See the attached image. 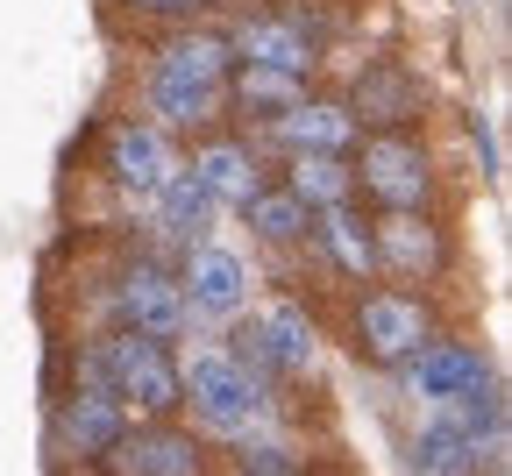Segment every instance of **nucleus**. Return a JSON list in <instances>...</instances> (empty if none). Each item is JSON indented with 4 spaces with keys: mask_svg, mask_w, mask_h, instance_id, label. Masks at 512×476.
I'll return each mask as SVG.
<instances>
[{
    "mask_svg": "<svg viewBox=\"0 0 512 476\" xmlns=\"http://www.w3.org/2000/svg\"><path fill=\"white\" fill-rule=\"evenodd\" d=\"M143 100L157 107L164 128H200V121L221 107V79H200V72H185V64H164V57H157Z\"/></svg>",
    "mask_w": 512,
    "mask_h": 476,
    "instance_id": "ddd939ff",
    "label": "nucleus"
},
{
    "mask_svg": "<svg viewBox=\"0 0 512 476\" xmlns=\"http://www.w3.org/2000/svg\"><path fill=\"white\" fill-rule=\"evenodd\" d=\"M228 57H242V64H271V72H313V36L299 29V22H285V15H249L235 36H228Z\"/></svg>",
    "mask_w": 512,
    "mask_h": 476,
    "instance_id": "f8f14e48",
    "label": "nucleus"
},
{
    "mask_svg": "<svg viewBox=\"0 0 512 476\" xmlns=\"http://www.w3.org/2000/svg\"><path fill=\"white\" fill-rule=\"evenodd\" d=\"M107 171H114V185H128V192H157L171 171H178V150L164 143V128H136V121H121L114 135H107Z\"/></svg>",
    "mask_w": 512,
    "mask_h": 476,
    "instance_id": "9d476101",
    "label": "nucleus"
},
{
    "mask_svg": "<svg viewBox=\"0 0 512 476\" xmlns=\"http://www.w3.org/2000/svg\"><path fill=\"white\" fill-rule=\"evenodd\" d=\"M356 121H377V128H406L427 114V93L413 72H399V64H370V72L356 79Z\"/></svg>",
    "mask_w": 512,
    "mask_h": 476,
    "instance_id": "4468645a",
    "label": "nucleus"
},
{
    "mask_svg": "<svg viewBox=\"0 0 512 476\" xmlns=\"http://www.w3.org/2000/svg\"><path fill=\"white\" fill-rule=\"evenodd\" d=\"M242 207H249V228L256 235H264V242H278V249H292V242H313V207H306V199L292 192V185H256L249 199H242Z\"/></svg>",
    "mask_w": 512,
    "mask_h": 476,
    "instance_id": "f3484780",
    "label": "nucleus"
},
{
    "mask_svg": "<svg viewBox=\"0 0 512 476\" xmlns=\"http://www.w3.org/2000/svg\"><path fill=\"white\" fill-rule=\"evenodd\" d=\"M178 398H192V413L221 434H249L264 420V377H249L228 349H192L178 363Z\"/></svg>",
    "mask_w": 512,
    "mask_h": 476,
    "instance_id": "f03ea898",
    "label": "nucleus"
},
{
    "mask_svg": "<svg viewBox=\"0 0 512 476\" xmlns=\"http://www.w3.org/2000/svg\"><path fill=\"white\" fill-rule=\"evenodd\" d=\"M228 93H235V107L242 114H285L292 100H306V79L299 72H271V64H235V79H228Z\"/></svg>",
    "mask_w": 512,
    "mask_h": 476,
    "instance_id": "4be33fe9",
    "label": "nucleus"
},
{
    "mask_svg": "<svg viewBox=\"0 0 512 476\" xmlns=\"http://www.w3.org/2000/svg\"><path fill=\"white\" fill-rule=\"evenodd\" d=\"M136 15H157V22H192V15H207V0H128Z\"/></svg>",
    "mask_w": 512,
    "mask_h": 476,
    "instance_id": "b1692460",
    "label": "nucleus"
},
{
    "mask_svg": "<svg viewBox=\"0 0 512 476\" xmlns=\"http://www.w3.org/2000/svg\"><path fill=\"white\" fill-rule=\"evenodd\" d=\"M256 334H264V356H271V370L278 377H299V370H313V320L285 299V306H271L264 320H256Z\"/></svg>",
    "mask_w": 512,
    "mask_h": 476,
    "instance_id": "aec40b11",
    "label": "nucleus"
},
{
    "mask_svg": "<svg viewBox=\"0 0 512 476\" xmlns=\"http://www.w3.org/2000/svg\"><path fill=\"white\" fill-rule=\"evenodd\" d=\"M121 320L171 349L185 334V320H192V306H185V292H178V278L164 263H128L121 270Z\"/></svg>",
    "mask_w": 512,
    "mask_h": 476,
    "instance_id": "423d86ee",
    "label": "nucleus"
},
{
    "mask_svg": "<svg viewBox=\"0 0 512 476\" xmlns=\"http://www.w3.org/2000/svg\"><path fill=\"white\" fill-rule=\"evenodd\" d=\"M363 192L377 199L384 214H413V207H427V192H434L427 150L413 143V135L384 128L377 143H363Z\"/></svg>",
    "mask_w": 512,
    "mask_h": 476,
    "instance_id": "7ed1b4c3",
    "label": "nucleus"
},
{
    "mask_svg": "<svg viewBox=\"0 0 512 476\" xmlns=\"http://www.w3.org/2000/svg\"><path fill=\"white\" fill-rule=\"evenodd\" d=\"M271 135L299 157V150H313V157H342V150H356V135H363V121L342 107V100H292L285 114H271Z\"/></svg>",
    "mask_w": 512,
    "mask_h": 476,
    "instance_id": "6e6552de",
    "label": "nucleus"
},
{
    "mask_svg": "<svg viewBox=\"0 0 512 476\" xmlns=\"http://www.w3.org/2000/svg\"><path fill=\"white\" fill-rule=\"evenodd\" d=\"M185 306L192 313H214V320H235L249 306V263L228 249V242H185V278H178Z\"/></svg>",
    "mask_w": 512,
    "mask_h": 476,
    "instance_id": "39448f33",
    "label": "nucleus"
},
{
    "mask_svg": "<svg viewBox=\"0 0 512 476\" xmlns=\"http://www.w3.org/2000/svg\"><path fill=\"white\" fill-rule=\"evenodd\" d=\"M420 342H434V313L420 306V299H406V292H370L363 306H356V349L370 356V363H406Z\"/></svg>",
    "mask_w": 512,
    "mask_h": 476,
    "instance_id": "20e7f679",
    "label": "nucleus"
},
{
    "mask_svg": "<svg viewBox=\"0 0 512 476\" xmlns=\"http://www.w3.org/2000/svg\"><path fill=\"white\" fill-rule=\"evenodd\" d=\"M292 192L306 199L313 214H320V207H342V199L356 192V171H349L342 157H313V150H299V157H292Z\"/></svg>",
    "mask_w": 512,
    "mask_h": 476,
    "instance_id": "5701e85b",
    "label": "nucleus"
},
{
    "mask_svg": "<svg viewBox=\"0 0 512 476\" xmlns=\"http://www.w3.org/2000/svg\"><path fill=\"white\" fill-rule=\"evenodd\" d=\"M313 235H320V249L335 256L342 278H370V270H377L370 228H363V214H349V199H342V207H320V214H313Z\"/></svg>",
    "mask_w": 512,
    "mask_h": 476,
    "instance_id": "a211bd4d",
    "label": "nucleus"
},
{
    "mask_svg": "<svg viewBox=\"0 0 512 476\" xmlns=\"http://www.w3.org/2000/svg\"><path fill=\"white\" fill-rule=\"evenodd\" d=\"M399 370H406V391L427 398V405H441V398H456V391L484 384V356L463 349V342H420Z\"/></svg>",
    "mask_w": 512,
    "mask_h": 476,
    "instance_id": "9b49d317",
    "label": "nucleus"
},
{
    "mask_svg": "<svg viewBox=\"0 0 512 476\" xmlns=\"http://www.w3.org/2000/svg\"><path fill=\"white\" fill-rule=\"evenodd\" d=\"M86 370H93L100 391L121 398V413H150L157 420V413L178 405V363H171V349L150 342V334H136V327H121L114 342H100Z\"/></svg>",
    "mask_w": 512,
    "mask_h": 476,
    "instance_id": "f257e3e1",
    "label": "nucleus"
},
{
    "mask_svg": "<svg viewBox=\"0 0 512 476\" xmlns=\"http://www.w3.org/2000/svg\"><path fill=\"white\" fill-rule=\"evenodd\" d=\"M413 469H420V476H470V469H477V441L448 420V413H434V420L420 427V441H413Z\"/></svg>",
    "mask_w": 512,
    "mask_h": 476,
    "instance_id": "412c9836",
    "label": "nucleus"
},
{
    "mask_svg": "<svg viewBox=\"0 0 512 476\" xmlns=\"http://www.w3.org/2000/svg\"><path fill=\"white\" fill-rule=\"evenodd\" d=\"M192 185H200L214 207H242V199L264 185V171H256L249 143H200L192 150Z\"/></svg>",
    "mask_w": 512,
    "mask_h": 476,
    "instance_id": "2eb2a0df",
    "label": "nucleus"
},
{
    "mask_svg": "<svg viewBox=\"0 0 512 476\" xmlns=\"http://www.w3.org/2000/svg\"><path fill=\"white\" fill-rule=\"evenodd\" d=\"M370 256H377V270H399V278H434V270H441V235H434L427 207H413V214H377Z\"/></svg>",
    "mask_w": 512,
    "mask_h": 476,
    "instance_id": "1a4fd4ad",
    "label": "nucleus"
},
{
    "mask_svg": "<svg viewBox=\"0 0 512 476\" xmlns=\"http://www.w3.org/2000/svg\"><path fill=\"white\" fill-rule=\"evenodd\" d=\"M57 441L64 455H79V462H100L128 441V413H121V398L100 391V384H79L72 398H64V413H57Z\"/></svg>",
    "mask_w": 512,
    "mask_h": 476,
    "instance_id": "0eeeda50",
    "label": "nucleus"
},
{
    "mask_svg": "<svg viewBox=\"0 0 512 476\" xmlns=\"http://www.w3.org/2000/svg\"><path fill=\"white\" fill-rule=\"evenodd\" d=\"M150 199H157V228H164L171 242H200V228L214 221V199H207L200 185H192V171H185V164H178V171H171Z\"/></svg>",
    "mask_w": 512,
    "mask_h": 476,
    "instance_id": "6ab92c4d",
    "label": "nucleus"
},
{
    "mask_svg": "<svg viewBox=\"0 0 512 476\" xmlns=\"http://www.w3.org/2000/svg\"><path fill=\"white\" fill-rule=\"evenodd\" d=\"M114 455L128 476H200V441L178 434V427H150L136 441H121Z\"/></svg>",
    "mask_w": 512,
    "mask_h": 476,
    "instance_id": "dca6fc26",
    "label": "nucleus"
}]
</instances>
